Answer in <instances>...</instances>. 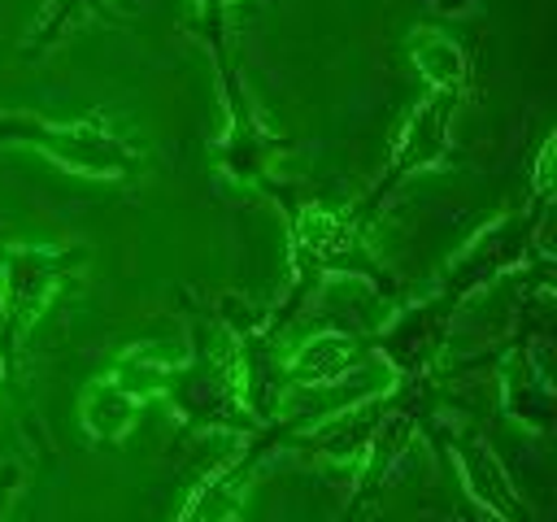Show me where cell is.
I'll return each mask as SVG.
<instances>
[{"instance_id": "obj_6", "label": "cell", "mask_w": 557, "mask_h": 522, "mask_svg": "<svg viewBox=\"0 0 557 522\" xmlns=\"http://www.w3.org/2000/svg\"><path fill=\"white\" fill-rule=\"evenodd\" d=\"M470 0H435V9H444V13H457V9H466Z\"/></svg>"}, {"instance_id": "obj_5", "label": "cell", "mask_w": 557, "mask_h": 522, "mask_svg": "<svg viewBox=\"0 0 557 522\" xmlns=\"http://www.w3.org/2000/svg\"><path fill=\"white\" fill-rule=\"evenodd\" d=\"M104 0H57L52 4V13L44 17V26H39V44H52L74 17H83V13H91V9H100Z\"/></svg>"}, {"instance_id": "obj_2", "label": "cell", "mask_w": 557, "mask_h": 522, "mask_svg": "<svg viewBox=\"0 0 557 522\" xmlns=\"http://www.w3.org/2000/svg\"><path fill=\"white\" fill-rule=\"evenodd\" d=\"M74 265L70 252H13L9 257V313H4V339H9V352L13 344L22 339V331L39 318L48 291L65 278V270Z\"/></svg>"}, {"instance_id": "obj_3", "label": "cell", "mask_w": 557, "mask_h": 522, "mask_svg": "<svg viewBox=\"0 0 557 522\" xmlns=\"http://www.w3.org/2000/svg\"><path fill=\"white\" fill-rule=\"evenodd\" d=\"M453 104H457V87H440V91L413 113V122H409V130H405V139H400V148H396V157H392V170H387V178L379 183L374 200H379L387 187H396L405 174H413V170H422V165H431V161L444 157V126H448V117H453ZM374 200H370V204H374Z\"/></svg>"}, {"instance_id": "obj_1", "label": "cell", "mask_w": 557, "mask_h": 522, "mask_svg": "<svg viewBox=\"0 0 557 522\" xmlns=\"http://www.w3.org/2000/svg\"><path fill=\"white\" fill-rule=\"evenodd\" d=\"M0 130L9 139L44 148L61 165H70L78 174H91V178H126L135 170V152L122 139H113L100 117H87L83 126H70V130L65 126H44V122H30V117H4Z\"/></svg>"}, {"instance_id": "obj_4", "label": "cell", "mask_w": 557, "mask_h": 522, "mask_svg": "<svg viewBox=\"0 0 557 522\" xmlns=\"http://www.w3.org/2000/svg\"><path fill=\"white\" fill-rule=\"evenodd\" d=\"M235 0H200V30L205 39L218 48V65H222V78H231V48H226V13H231Z\"/></svg>"}]
</instances>
